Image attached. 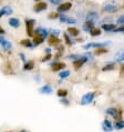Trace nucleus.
<instances>
[{"label": "nucleus", "mask_w": 124, "mask_h": 132, "mask_svg": "<svg viewBox=\"0 0 124 132\" xmlns=\"http://www.w3.org/2000/svg\"><path fill=\"white\" fill-rule=\"evenodd\" d=\"M94 98H95V92H87V93L82 96L81 100H80V104L81 105H87V104L92 103Z\"/></svg>", "instance_id": "obj_1"}, {"label": "nucleus", "mask_w": 124, "mask_h": 132, "mask_svg": "<svg viewBox=\"0 0 124 132\" xmlns=\"http://www.w3.org/2000/svg\"><path fill=\"white\" fill-rule=\"evenodd\" d=\"M108 45H110V42H90L83 46L84 50H90V49H98V48H105Z\"/></svg>", "instance_id": "obj_2"}, {"label": "nucleus", "mask_w": 124, "mask_h": 132, "mask_svg": "<svg viewBox=\"0 0 124 132\" xmlns=\"http://www.w3.org/2000/svg\"><path fill=\"white\" fill-rule=\"evenodd\" d=\"M24 23H25V27H27L28 36L33 37V36H34L33 27H34V24H36V20H34V19H25V20H24Z\"/></svg>", "instance_id": "obj_3"}, {"label": "nucleus", "mask_w": 124, "mask_h": 132, "mask_svg": "<svg viewBox=\"0 0 124 132\" xmlns=\"http://www.w3.org/2000/svg\"><path fill=\"white\" fill-rule=\"evenodd\" d=\"M0 46L5 51H10L12 49V43L6 38H3L2 36H0Z\"/></svg>", "instance_id": "obj_4"}, {"label": "nucleus", "mask_w": 124, "mask_h": 132, "mask_svg": "<svg viewBox=\"0 0 124 132\" xmlns=\"http://www.w3.org/2000/svg\"><path fill=\"white\" fill-rule=\"evenodd\" d=\"M105 113H107L108 116L112 117V118H114V119H118L119 116H121V112H119L118 109H116V108H113V107L108 108L107 110H105Z\"/></svg>", "instance_id": "obj_5"}, {"label": "nucleus", "mask_w": 124, "mask_h": 132, "mask_svg": "<svg viewBox=\"0 0 124 132\" xmlns=\"http://www.w3.org/2000/svg\"><path fill=\"white\" fill-rule=\"evenodd\" d=\"M13 9L10 6H3L2 8H0V18L5 17V16H10L12 14Z\"/></svg>", "instance_id": "obj_6"}, {"label": "nucleus", "mask_w": 124, "mask_h": 132, "mask_svg": "<svg viewBox=\"0 0 124 132\" xmlns=\"http://www.w3.org/2000/svg\"><path fill=\"white\" fill-rule=\"evenodd\" d=\"M113 124L111 123L110 120L108 119H104L103 122H102V129H103L104 132H112L113 131Z\"/></svg>", "instance_id": "obj_7"}, {"label": "nucleus", "mask_w": 124, "mask_h": 132, "mask_svg": "<svg viewBox=\"0 0 124 132\" xmlns=\"http://www.w3.org/2000/svg\"><path fill=\"white\" fill-rule=\"evenodd\" d=\"M72 7V3L71 2H62L58 6V12H65L68 10H70Z\"/></svg>", "instance_id": "obj_8"}, {"label": "nucleus", "mask_w": 124, "mask_h": 132, "mask_svg": "<svg viewBox=\"0 0 124 132\" xmlns=\"http://www.w3.org/2000/svg\"><path fill=\"white\" fill-rule=\"evenodd\" d=\"M39 92L42 93V94H51L53 92V88L50 86V84H45V86H42L41 88L39 89Z\"/></svg>", "instance_id": "obj_9"}, {"label": "nucleus", "mask_w": 124, "mask_h": 132, "mask_svg": "<svg viewBox=\"0 0 124 132\" xmlns=\"http://www.w3.org/2000/svg\"><path fill=\"white\" fill-rule=\"evenodd\" d=\"M48 8V5H47L46 2H42V1H38V3L34 6L33 10L36 12H41V11H45Z\"/></svg>", "instance_id": "obj_10"}, {"label": "nucleus", "mask_w": 124, "mask_h": 132, "mask_svg": "<svg viewBox=\"0 0 124 132\" xmlns=\"http://www.w3.org/2000/svg\"><path fill=\"white\" fill-rule=\"evenodd\" d=\"M34 35H39V36H41L42 38H47L49 35V30L48 29H45V28H42V27H38L37 29L34 30Z\"/></svg>", "instance_id": "obj_11"}, {"label": "nucleus", "mask_w": 124, "mask_h": 132, "mask_svg": "<svg viewBox=\"0 0 124 132\" xmlns=\"http://www.w3.org/2000/svg\"><path fill=\"white\" fill-rule=\"evenodd\" d=\"M65 68V63L64 62H53L52 65H51V69H52V71H60V70H63Z\"/></svg>", "instance_id": "obj_12"}, {"label": "nucleus", "mask_w": 124, "mask_h": 132, "mask_svg": "<svg viewBox=\"0 0 124 132\" xmlns=\"http://www.w3.org/2000/svg\"><path fill=\"white\" fill-rule=\"evenodd\" d=\"M8 23L10 27H12V28H19L20 27V20L18 19V18L16 17H11V18H9V20H8Z\"/></svg>", "instance_id": "obj_13"}, {"label": "nucleus", "mask_w": 124, "mask_h": 132, "mask_svg": "<svg viewBox=\"0 0 124 132\" xmlns=\"http://www.w3.org/2000/svg\"><path fill=\"white\" fill-rule=\"evenodd\" d=\"M93 28H94V21H91V20H86L82 26V29L85 32H90Z\"/></svg>", "instance_id": "obj_14"}, {"label": "nucleus", "mask_w": 124, "mask_h": 132, "mask_svg": "<svg viewBox=\"0 0 124 132\" xmlns=\"http://www.w3.org/2000/svg\"><path fill=\"white\" fill-rule=\"evenodd\" d=\"M114 59H115V62H118V63L124 62V50L118 51V52L114 54Z\"/></svg>", "instance_id": "obj_15"}, {"label": "nucleus", "mask_w": 124, "mask_h": 132, "mask_svg": "<svg viewBox=\"0 0 124 132\" xmlns=\"http://www.w3.org/2000/svg\"><path fill=\"white\" fill-rule=\"evenodd\" d=\"M34 68V61H25L24 62V64H23V67H22V70L23 71H31L32 69Z\"/></svg>", "instance_id": "obj_16"}, {"label": "nucleus", "mask_w": 124, "mask_h": 132, "mask_svg": "<svg viewBox=\"0 0 124 132\" xmlns=\"http://www.w3.org/2000/svg\"><path fill=\"white\" fill-rule=\"evenodd\" d=\"M102 29L107 32H113L116 29L114 23H103L102 24Z\"/></svg>", "instance_id": "obj_17"}, {"label": "nucleus", "mask_w": 124, "mask_h": 132, "mask_svg": "<svg viewBox=\"0 0 124 132\" xmlns=\"http://www.w3.org/2000/svg\"><path fill=\"white\" fill-rule=\"evenodd\" d=\"M103 10L105 12H109V13H114L115 11H118V7L115 5H105L103 7Z\"/></svg>", "instance_id": "obj_18"}, {"label": "nucleus", "mask_w": 124, "mask_h": 132, "mask_svg": "<svg viewBox=\"0 0 124 132\" xmlns=\"http://www.w3.org/2000/svg\"><path fill=\"white\" fill-rule=\"evenodd\" d=\"M43 41H45V38H42L41 36H39V35H34L33 36V40H32V42H33V46L34 47L40 46Z\"/></svg>", "instance_id": "obj_19"}, {"label": "nucleus", "mask_w": 124, "mask_h": 132, "mask_svg": "<svg viewBox=\"0 0 124 132\" xmlns=\"http://www.w3.org/2000/svg\"><path fill=\"white\" fill-rule=\"evenodd\" d=\"M68 34L71 37H78L80 35V30L75 27H69L68 28Z\"/></svg>", "instance_id": "obj_20"}, {"label": "nucleus", "mask_w": 124, "mask_h": 132, "mask_svg": "<svg viewBox=\"0 0 124 132\" xmlns=\"http://www.w3.org/2000/svg\"><path fill=\"white\" fill-rule=\"evenodd\" d=\"M48 43L50 46H57V45H59L60 43V40H59L58 37H54V36L51 35L49 37V39H48Z\"/></svg>", "instance_id": "obj_21"}, {"label": "nucleus", "mask_w": 124, "mask_h": 132, "mask_svg": "<svg viewBox=\"0 0 124 132\" xmlns=\"http://www.w3.org/2000/svg\"><path fill=\"white\" fill-rule=\"evenodd\" d=\"M114 68H115L114 62H108L107 64H104L102 67V71H112V70H114Z\"/></svg>", "instance_id": "obj_22"}, {"label": "nucleus", "mask_w": 124, "mask_h": 132, "mask_svg": "<svg viewBox=\"0 0 124 132\" xmlns=\"http://www.w3.org/2000/svg\"><path fill=\"white\" fill-rule=\"evenodd\" d=\"M98 12L95 11H89L86 14V20H91V21H95L98 19Z\"/></svg>", "instance_id": "obj_23"}, {"label": "nucleus", "mask_w": 124, "mask_h": 132, "mask_svg": "<svg viewBox=\"0 0 124 132\" xmlns=\"http://www.w3.org/2000/svg\"><path fill=\"white\" fill-rule=\"evenodd\" d=\"M21 45H22L23 47H25V48H33V42L31 41V40H29V39H23V40H21Z\"/></svg>", "instance_id": "obj_24"}, {"label": "nucleus", "mask_w": 124, "mask_h": 132, "mask_svg": "<svg viewBox=\"0 0 124 132\" xmlns=\"http://www.w3.org/2000/svg\"><path fill=\"white\" fill-rule=\"evenodd\" d=\"M115 128L116 130H122V129H124V120H118V121H115L114 122V126H113Z\"/></svg>", "instance_id": "obj_25"}, {"label": "nucleus", "mask_w": 124, "mask_h": 132, "mask_svg": "<svg viewBox=\"0 0 124 132\" xmlns=\"http://www.w3.org/2000/svg\"><path fill=\"white\" fill-rule=\"evenodd\" d=\"M57 96L59 97L60 99L61 98H67L68 96V90L67 89H59L57 91Z\"/></svg>", "instance_id": "obj_26"}, {"label": "nucleus", "mask_w": 124, "mask_h": 132, "mask_svg": "<svg viewBox=\"0 0 124 132\" xmlns=\"http://www.w3.org/2000/svg\"><path fill=\"white\" fill-rule=\"evenodd\" d=\"M68 77H70V71H69V70H61V72L59 73V78L61 80L67 79Z\"/></svg>", "instance_id": "obj_27"}, {"label": "nucleus", "mask_w": 124, "mask_h": 132, "mask_svg": "<svg viewBox=\"0 0 124 132\" xmlns=\"http://www.w3.org/2000/svg\"><path fill=\"white\" fill-rule=\"evenodd\" d=\"M89 34H90L91 37H98V36H100V35H101V29H100V28H95V27H94L92 30L89 32Z\"/></svg>", "instance_id": "obj_28"}, {"label": "nucleus", "mask_w": 124, "mask_h": 132, "mask_svg": "<svg viewBox=\"0 0 124 132\" xmlns=\"http://www.w3.org/2000/svg\"><path fill=\"white\" fill-rule=\"evenodd\" d=\"M107 52H108L107 48H98L94 50V54H95V56H102V54H104Z\"/></svg>", "instance_id": "obj_29"}, {"label": "nucleus", "mask_w": 124, "mask_h": 132, "mask_svg": "<svg viewBox=\"0 0 124 132\" xmlns=\"http://www.w3.org/2000/svg\"><path fill=\"white\" fill-rule=\"evenodd\" d=\"M65 23H68V24H75V23H76V20L74 19V18L67 17V20H65Z\"/></svg>", "instance_id": "obj_30"}, {"label": "nucleus", "mask_w": 124, "mask_h": 132, "mask_svg": "<svg viewBox=\"0 0 124 132\" xmlns=\"http://www.w3.org/2000/svg\"><path fill=\"white\" fill-rule=\"evenodd\" d=\"M64 40H65V43L69 46H71V45H73V41L69 38V34H64Z\"/></svg>", "instance_id": "obj_31"}, {"label": "nucleus", "mask_w": 124, "mask_h": 132, "mask_svg": "<svg viewBox=\"0 0 124 132\" xmlns=\"http://www.w3.org/2000/svg\"><path fill=\"white\" fill-rule=\"evenodd\" d=\"M51 58H52V54H51V53H47L46 56L41 59V62H47V61H49Z\"/></svg>", "instance_id": "obj_32"}, {"label": "nucleus", "mask_w": 124, "mask_h": 132, "mask_svg": "<svg viewBox=\"0 0 124 132\" xmlns=\"http://www.w3.org/2000/svg\"><path fill=\"white\" fill-rule=\"evenodd\" d=\"M116 24H119V26L124 24V14H122V16H120L118 18V20H116Z\"/></svg>", "instance_id": "obj_33"}, {"label": "nucleus", "mask_w": 124, "mask_h": 132, "mask_svg": "<svg viewBox=\"0 0 124 132\" xmlns=\"http://www.w3.org/2000/svg\"><path fill=\"white\" fill-rule=\"evenodd\" d=\"M49 19H57V18H59V13L57 12H51L49 16H48Z\"/></svg>", "instance_id": "obj_34"}, {"label": "nucleus", "mask_w": 124, "mask_h": 132, "mask_svg": "<svg viewBox=\"0 0 124 132\" xmlns=\"http://www.w3.org/2000/svg\"><path fill=\"white\" fill-rule=\"evenodd\" d=\"M113 32H121V34H124V24H121L119 28H116Z\"/></svg>", "instance_id": "obj_35"}, {"label": "nucleus", "mask_w": 124, "mask_h": 132, "mask_svg": "<svg viewBox=\"0 0 124 132\" xmlns=\"http://www.w3.org/2000/svg\"><path fill=\"white\" fill-rule=\"evenodd\" d=\"M61 34V31L60 30H58V29H53L52 31H51V35L54 36V37H59Z\"/></svg>", "instance_id": "obj_36"}, {"label": "nucleus", "mask_w": 124, "mask_h": 132, "mask_svg": "<svg viewBox=\"0 0 124 132\" xmlns=\"http://www.w3.org/2000/svg\"><path fill=\"white\" fill-rule=\"evenodd\" d=\"M60 102H61L62 104H64V105H69V103H70V102H69V100H68L67 98H61Z\"/></svg>", "instance_id": "obj_37"}, {"label": "nucleus", "mask_w": 124, "mask_h": 132, "mask_svg": "<svg viewBox=\"0 0 124 132\" xmlns=\"http://www.w3.org/2000/svg\"><path fill=\"white\" fill-rule=\"evenodd\" d=\"M49 1L52 3V5H56V6H58V5H60V3H62V0H49Z\"/></svg>", "instance_id": "obj_38"}, {"label": "nucleus", "mask_w": 124, "mask_h": 132, "mask_svg": "<svg viewBox=\"0 0 124 132\" xmlns=\"http://www.w3.org/2000/svg\"><path fill=\"white\" fill-rule=\"evenodd\" d=\"M105 22H107V23H112V19H111V18H105V19L102 20V24L105 23Z\"/></svg>", "instance_id": "obj_39"}, {"label": "nucleus", "mask_w": 124, "mask_h": 132, "mask_svg": "<svg viewBox=\"0 0 124 132\" xmlns=\"http://www.w3.org/2000/svg\"><path fill=\"white\" fill-rule=\"evenodd\" d=\"M19 57L21 58V60H22L23 62L27 61V59H25V56H24V53H19Z\"/></svg>", "instance_id": "obj_40"}, {"label": "nucleus", "mask_w": 124, "mask_h": 132, "mask_svg": "<svg viewBox=\"0 0 124 132\" xmlns=\"http://www.w3.org/2000/svg\"><path fill=\"white\" fill-rule=\"evenodd\" d=\"M5 34H6L5 29H3L2 27H0V35H1V36H2V35H5Z\"/></svg>", "instance_id": "obj_41"}, {"label": "nucleus", "mask_w": 124, "mask_h": 132, "mask_svg": "<svg viewBox=\"0 0 124 132\" xmlns=\"http://www.w3.org/2000/svg\"><path fill=\"white\" fill-rule=\"evenodd\" d=\"M45 51H46V53H51V49H49V48H47Z\"/></svg>", "instance_id": "obj_42"}, {"label": "nucleus", "mask_w": 124, "mask_h": 132, "mask_svg": "<svg viewBox=\"0 0 124 132\" xmlns=\"http://www.w3.org/2000/svg\"><path fill=\"white\" fill-rule=\"evenodd\" d=\"M20 132H27V131H25V130H21Z\"/></svg>", "instance_id": "obj_43"}, {"label": "nucleus", "mask_w": 124, "mask_h": 132, "mask_svg": "<svg viewBox=\"0 0 124 132\" xmlns=\"http://www.w3.org/2000/svg\"><path fill=\"white\" fill-rule=\"evenodd\" d=\"M34 1H41V0H34Z\"/></svg>", "instance_id": "obj_44"}]
</instances>
